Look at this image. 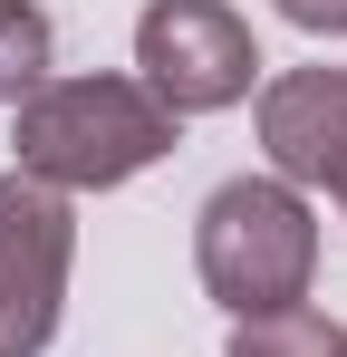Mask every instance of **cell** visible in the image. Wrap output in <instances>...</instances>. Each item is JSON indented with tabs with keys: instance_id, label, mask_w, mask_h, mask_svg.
Returning <instances> with one entry per match:
<instances>
[{
	"instance_id": "obj_1",
	"label": "cell",
	"mask_w": 347,
	"mask_h": 357,
	"mask_svg": "<svg viewBox=\"0 0 347 357\" xmlns=\"http://www.w3.org/2000/svg\"><path fill=\"white\" fill-rule=\"evenodd\" d=\"M10 145H20V174H39L49 193L77 203V193H116V183L155 174L183 145V116L125 68H77V77H49L20 97Z\"/></svg>"
},
{
	"instance_id": "obj_2",
	"label": "cell",
	"mask_w": 347,
	"mask_h": 357,
	"mask_svg": "<svg viewBox=\"0 0 347 357\" xmlns=\"http://www.w3.org/2000/svg\"><path fill=\"white\" fill-rule=\"evenodd\" d=\"M193 271L213 309L231 319H280V309H309V280H318V213L309 193L280 174H231L203 193L193 213Z\"/></svg>"
},
{
	"instance_id": "obj_3",
	"label": "cell",
	"mask_w": 347,
	"mask_h": 357,
	"mask_svg": "<svg viewBox=\"0 0 347 357\" xmlns=\"http://www.w3.org/2000/svg\"><path fill=\"white\" fill-rule=\"evenodd\" d=\"M135 77L174 116H222L261 87V39L231 0H145L135 20Z\"/></svg>"
},
{
	"instance_id": "obj_4",
	"label": "cell",
	"mask_w": 347,
	"mask_h": 357,
	"mask_svg": "<svg viewBox=\"0 0 347 357\" xmlns=\"http://www.w3.org/2000/svg\"><path fill=\"white\" fill-rule=\"evenodd\" d=\"M68 271H77V203L10 165L0 174V357H39L58 338Z\"/></svg>"
},
{
	"instance_id": "obj_5",
	"label": "cell",
	"mask_w": 347,
	"mask_h": 357,
	"mask_svg": "<svg viewBox=\"0 0 347 357\" xmlns=\"http://www.w3.org/2000/svg\"><path fill=\"white\" fill-rule=\"evenodd\" d=\"M261 155L299 193H328L347 174V68H280L261 87Z\"/></svg>"
},
{
	"instance_id": "obj_6",
	"label": "cell",
	"mask_w": 347,
	"mask_h": 357,
	"mask_svg": "<svg viewBox=\"0 0 347 357\" xmlns=\"http://www.w3.org/2000/svg\"><path fill=\"white\" fill-rule=\"evenodd\" d=\"M49 59H58V29L39 0H0V107H20L29 87H49Z\"/></svg>"
},
{
	"instance_id": "obj_7",
	"label": "cell",
	"mask_w": 347,
	"mask_h": 357,
	"mask_svg": "<svg viewBox=\"0 0 347 357\" xmlns=\"http://www.w3.org/2000/svg\"><path fill=\"white\" fill-rule=\"evenodd\" d=\"M347 328H328L318 309H280V319H231L222 357H338Z\"/></svg>"
},
{
	"instance_id": "obj_8",
	"label": "cell",
	"mask_w": 347,
	"mask_h": 357,
	"mask_svg": "<svg viewBox=\"0 0 347 357\" xmlns=\"http://www.w3.org/2000/svg\"><path fill=\"white\" fill-rule=\"evenodd\" d=\"M289 29H309V39H347V0H270Z\"/></svg>"
},
{
	"instance_id": "obj_9",
	"label": "cell",
	"mask_w": 347,
	"mask_h": 357,
	"mask_svg": "<svg viewBox=\"0 0 347 357\" xmlns=\"http://www.w3.org/2000/svg\"><path fill=\"white\" fill-rule=\"evenodd\" d=\"M328 193H338V213H347V174H338V183H328Z\"/></svg>"
},
{
	"instance_id": "obj_10",
	"label": "cell",
	"mask_w": 347,
	"mask_h": 357,
	"mask_svg": "<svg viewBox=\"0 0 347 357\" xmlns=\"http://www.w3.org/2000/svg\"><path fill=\"white\" fill-rule=\"evenodd\" d=\"M338 357H347V338H338Z\"/></svg>"
}]
</instances>
